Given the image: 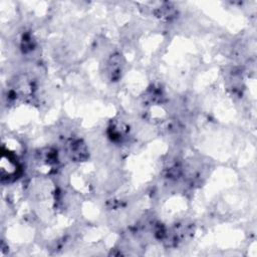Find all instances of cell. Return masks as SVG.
I'll return each mask as SVG.
<instances>
[{"label":"cell","instance_id":"obj_1","mask_svg":"<svg viewBox=\"0 0 257 257\" xmlns=\"http://www.w3.org/2000/svg\"><path fill=\"white\" fill-rule=\"evenodd\" d=\"M66 152L73 162H84L88 158V149L81 140H70L66 145Z\"/></svg>","mask_w":257,"mask_h":257},{"label":"cell","instance_id":"obj_2","mask_svg":"<svg viewBox=\"0 0 257 257\" xmlns=\"http://www.w3.org/2000/svg\"><path fill=\"white\" fill-rule=\"evenodd\" d=\"M120 55L113 54L110 56V58L107 61L106 65V73L111 81H116L121 74V61H120Z\"/></svg>","mask_w":257,"mask_h":257}]
</instances>
